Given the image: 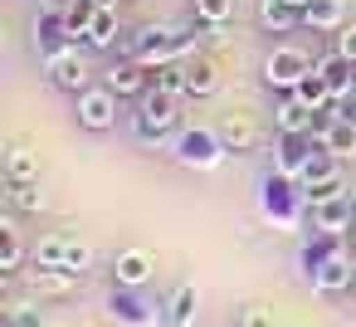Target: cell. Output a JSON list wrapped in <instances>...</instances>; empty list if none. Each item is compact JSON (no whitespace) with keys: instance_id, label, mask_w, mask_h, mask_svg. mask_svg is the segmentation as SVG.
Instances as JSON below:
<instances>
[{"instance_id":"6da1fadb","label":"cell","mask_w":356,"mask_h":327,"mask_svg":"<svg viewBox=\"0 0 356 327\" xmlns=\"http://www.w3.org/2000/svg\"><path fill=\"white\" fill-rule=\"evenodd\" d=\"M171 127H176V98H171V93H161V88H147V93H142V113H137L132 132H137L142 142H161Z\"/></svg>"},{"instance_id":"7a4b0ae2","label":"cell","mask_w":356,"mask_h":327,"mask_svg":"<svg viewBox=\"0 0 356 327\" xmlns=\"http://www.w3.org/2000/svg\"><path fill=\"white\" fill-rule=\"evenodd\" d=\"M176 157L186 161V166H195V171H215L220 161H225V142H220V132H181L176 137Z\"/></svg>"},{"instance_id":"3957f363","label":"cell","mask_w":356,"mask_h":327,"mask_svg":"<svg viewBox=\"0 0 356 327\" xmlns=\"http://www.w3.org/2000/svg\"><path fill=\"white\" fill-rule=\"evenodd\" d=\"M35 264H54V269H74V273H83V269L93 264V249H88V244H79V239L49 234V239H40V244H35Z\"/></svg>"},{"instance_id":"277c9868","label":"cell","mask_w":356,"mask_h":327,"mask_svg":"<svg viewBox=\"0 0 356 327\" xmlns=\"http://www.w3.org/2000/svg\"><path fill=\"white\" fill-rule=\"evenodd\" d=\"M312 69H317V64H307L302 49H273L268 64H264V79H268V88H288V93H293Z\"/></svg>"},{"instance_id":"5b68a950","label":"cell","mask_w":356,"mask_h":327,"mask_svg":"<svg viewBox=\"0 0 356 327\" xmlns=\"http://www.w3.org/2000/svg\"><path fill=\"white\" fill-rule=\"evenodd\" d=\"M79 122L88 132H108L118 122V93L103 83V88H83L79 93Z\"/></svg>"},{"instance_id":"8992f818","label":"cell","mask_w":356,"mask_h":327,"mask_svg":"<svg viewBox=\"0 0 356 327\" xmlns=\"http://www.w3.org/2000/svg\"><path fill=\"white\" fill-rule=\"evenodd\" d=\"M44 64H49L54 88H64V93H83V88H88V64H83L74 49H64V54H54V59H44Z\"/></svg>"},{"instance_id":"52a82bcc","label":"cell","mask_w":356,"mask_h":327,"mask_svg":"<svg viewBox=\"0 0 356 327\" xmlns=\"http://www.w3.org/2000/svg\"><path fill=\"white\" fill-rule=\"evenodd\" d=\"M312 220H317V230H327V234H351V230H356V200L341 196V200L312 205Z\"/></svg>"},{"instance_id":"ba28073f","label":"cell","mask_w":356,"mask_h":327,"mask_svg":"<svg viewBox=\"0 0 356 327\" xmlns=\"http://www.w3.org/2000/svg\"><path fill=\"white\" fill-rule=\"evenodd\" d=\"M25 278H30L35 293H49V298H64V293L79 288V273L74 269H54V264H35V269H25Z\"/></svg>"},{"instance_id":"9c48e42d","label":"cell","mask_w":356,"mask_h":327,"mask_svg":"<svg viewBox=\"0 0 356 327\" xmlns=\"http://www.w3.org/2000/svg\"><path fill=\"white\" fill-rule=\"evenodd\" d=\"M215 132H220L225 152H254V147H259V127H254L244 113H229V118H220V122H215Z\"/></svg>"},{"instance_id":"30bf717a","label":"cell","mask_w":356,"mask_h":327,"mask_svg":"<svg viewBox=\"0 0 356 327\" xmlns=\"http://www.w3.org/2000/svg\"><path fill=\"white\" fill-rule=\"evenodd\" d=\"M312 118H317V113H312L298 93H288V98L273 108V127H278V132H307V137H312Z\"/></svg>"},{"instance_id":"8fae6325","label":"cell","mask_w":356,"mask_h":327,"mask_svg":"<svg viewBox=\"0 0 356 327\" xmlns=\"http://www.w3.org/2000/svg\"><path fill=\"white\" fill-rule=\"evenodd\" d=\"M147 79H152V69L147 64H113L108 69V88L118 93V98H132V93H147Z\"/></svg>"},{"instance_id":"7c38bea8","label":"cell","mask_w":356,"mask_h":327,"mask_svg":"<svg viewBox=\"0 0 356 327\" xmlns=\"http://www.w3.org/2000/svg\"><path fill=\"white\" fill-rule=\"evenodd\" d=\"M113 278H118V288H142V283L152 278V254H142V249H127V254H118V264H113Z\"/></svg>"},{"instance_id":"4fadbf2b","label":"cell","mask_w":356,"mask_h":327,"mask_svg":"<svg viewBox=\"0 0 356 327\" xmlns=\"http://www.w3.org/2000/svg\"><path fill=\"white\" fill-rule=\"evenodd\" d=\"M312 283H317L322 293H341V288H351V283H356V269H351L341 254H332V259H322V264L312 269Z\"/></svg>"},{"instance_id":"5bb4252c","label":"cell","mask_w":356,"mask_h":327,"mask_svg":"<svg viewBox=\"0 0 356 327\" xmlns=\"http://www.w3.org/2000/svg\"><path fill=\"white\" fill-rule=\"evenodd\" d=\"M64 40H69V20H64V10H54V15H44V20L35 25V45H40L44 59L64 54Z\"/></svg>"},{"instance_id":"9a60e30c","label":"cell","mask_w":356,"mask_h":327,"mask_svg":"<svg viewBox=\"0 0 356 327\" xmlns=\"http://www.w3.org/2000/svg\"><path fill=\"white\" fill-rule=\"evenodd\" d=\"M10 200V210H25V215H40L44 210V191L40 181H6V191H0Z\"/></svg>"},{"instance_id":"2e32d148","label":"cell","mask_w":356,"mask_h":327,"mask_svg":"<svg viewBox=\"0 0 356 327\" xmlns=\"http://www.w3.org/2000/svg\"><path fill=\"white\" fill-rule=\"evenodd\" d=\"M259 20H264L273 35H288V30L302 20V10H293L288 0H259Z\"/></svg>"},{"instance_id":"e0dca14e","label":"cell","mask_w":356,"mask_h":327,"mask_svg":"<svg viewBox=\"0 0 356 327\" xmlns=\"http://www.w3.org/2000/svg\"><path fill=\"white\" fill-rule=\"evenodd\" d=\"M317 74L327 79V88L341 98L346 93V83H351V74H356V64L346 59V54H327V59H317Z\"/></svg>"},{"instance_id":"ac0fdd59","label":"cell","mask_w":356,"mask_h":327,"mask_svg":"<svg viewBox=\"0 0 356 327\" xmlns=\"http://www.w3.org/2000/svg\"><path fill=\"white\" fill-rule=\"evenodd\" d=\"M215 83H220V74H215L210 59H191V64H186V93H191V98H210Z\"/></svg>"},{"instance_id":"d6986e66","label":"cell","mask_w":356,"mask_h":327,"mask_svg":"<svg viewBox=\"0 0 356 327\" xmlns=\"http://www.w3.org/2000/svg\"><path fill=\"white\" fill-rule=\"evenodd\" d=\"M307 142H312L307 132H283V142H278V152H283L278 166H283L288 176H293V171L302 176V166H307V152H302V147H307Z\"/></svg>"},{"instance_id":"ffe728a7","label":"cell","mask_w":356,"mask_h":327,"mask_svg":"<svg viewBox=\"0 0 356 327\" xmlns=\"http://www.w3.org/2000/svg\"><path fill=\"white\" fill-rule=\"evenodd\" d=\"M317 147H327L332 157H356V122H346V118H337V122L327 127V137H322Z\"/></svg>"},{"instance_id":"44dd1931","label":"cell","mask_w":356,"mask_h":327,"mask_svg":"<svg viewBox=\"0 0 356 327\" xmlns=\"http://www.w3.org/2000/svg\"><path fill=\"white\" fill-rule=\"evenodd\" d=\"M293 93H298V98H302L312 113H322V108H332V103H337V93L327 88V79H322V74H307V79L293 88Z\"/></svg>"},{"instance_id":"7402d4cb","label":"cell","mask_w":356,"mask_h":327,"mask_svg":"<svg viewBox=\"0 0 356 327\" xmlns=\"http://www.w3.org/2000/svg\"><path fill=\"white\" fill-rule=\"evenodd\" d=\"M6 181H40V157L30 147H10L6 157Z\"/></svg>"},{"instance_id":"603a6c76","label":"cell","mask_w":356,"mask_h":327,"mask_svg":"<svg viewBox=\"0 0 356 327\" xmlns=\"http://www.w3.org/2000/svg\"><path fill=\"white\" fill-rule=\"evenodd\" d=\"M83 40H88L93 49H108V45L118 40V10H113V6H103V10L93 15V25H88V35H83Z\"/></svg>"},{"instance_id":"cb8c5ba5","label":"cell","mask_w":356,"mask_h":327,"mask_svg":"<svg viewBox=\"0 0 356 327\" xmlns=\"http://www.w3.org/2000/svg\"><path fill=\"white\" fill-rule=\"evenodd\" d=\"M152 83H156L161 93L181 98V93H186V64H181V59H171V64H156V69H152Z\"/></svg>"},{"instance_id":"d4e9b609","label":"cell","mask_w":356,"mask_h":327,"mask_svg":"<svg viewBox=\"0 0 356 327\" xmlns=\"http://www.w3.org/2000/svg\"><path fill=\"white\" fill-rule=\"evenodd\" d=\"M302 20L312 30H337L341 25V0H312V6L302 10Z\"/></svg>"},{"instance_id":"484cf974","label":"cell","mask_w":356,"mask_h":327,"mask_svg":"<svg viewBox=\"0 0 356 327\" xmlns=\"http://www.w3.org/2000/svg\"><path fill=\"white\" fill-rule=\"evenodd\" d=\"M0 269H6V273L20 269V234H15V220L10 215L0 220Z\"/></svg>"},{"instance_id":"4316f807","label":"cell","mask_w":356,"mask_h":327,"mask_svg":"<svg viewBox=\"0 0 356 327\" xmlns=\"http://www.w3.org/2000/svg\"><path fill=\"white\" fill-rule=\"evenodd\" d=\"M98 10H103L98 0H69V6H64L69 35H88V25H93V15H98Z\"/></svg>"},{"instance_id":"83f0119b","label":"cell","mask_w":356,"mask_h":327,"mask_svg":"<svg viewBox=\"0 0 356 327\" xmlns=\"http://www.w3.org/2000/svg\"><path fill=\"white\" fill-rule=\"evenodd\" d=\"M191 317H195V288H191V283H181V288H176V298H171L166 322H171V327H191Z\"/></svg>"},{"instance_id":"f1b7e54d","label":"cell","mask_w":356,"mask_h":327,"mask_svg":"<svg viewBox=\"0 0 356 327\" xmlns=\"http://www.w3.org/2000/svg\"><path fill=\"white\" fill-rule=\"evenodd\" d=\"M302 191H307V205H327V200H341V196H346V181H341V171H337V176L312 181V186H302Z\"/></svg>"},{"instance_id":"f546056e","label":"cell","mask_w":356,"mask_h":327,"mask_svg":"<svg viewBox=\"0 0 356 327\" xmlns=\"http://www.w3.org/2000/svg\"><path fill=\"white\" fill-rule=\"evenodd\" d=\"M195 15L200 25H225L234 15V0H195Z\"/></svg>"},{"instance_id":"4dcf8cb0","label":"cell","mask_w":356,"mask_h":327,"mask_svg":"<svg viewBox=\"0 0 356 327\" xmlns=\"http://www.w3.org/2000/svg\"><path fill=\"white\" fill-rule=\"evenodd\" d=\"M10 327H49V317H44V308H35V303H15V308H10Z\"/></svg>"},{"instance_id":"1f68e13d","label":"cell","mask_w":356,"mask_h":327,"mask_svg":"<svg viewBox=\"0 0 356 327\" xmlns=\"http://www.w3.org/2000/svg\"><path fill=\"white\" fill-rule=\"evenodd\" d=\"M337 54H346V59H351V64H356V25H351V30H341V35H337Z\"/></svg>"},{"instance_id":"d6a6232c","label":"cell","mask_w":356,"mask_h":327,"mask_svg":"<svg viewBox=\"0 0 356 327\" xmlns=\"http://www.w3.org/2000/svg\"><path fill=\"white\" fill-rule=\"evenodd\" d=\"M337 118L356 122V98H351V93H341V98H337Z\"/></svg>"},{"instance_id":"836d02e7","label":"cell","mask_w":356,"mask_h":327,"mask_svg":"<svg viewBox=\"0 0 356 327\" xmlns=\"http://www.w3.org/2000/svg\"><path fill=\"white\" fill-rule=\"evenodd\" d=\"M244 327H268V317H264L259 308H249V312H244Z\"/></svg>"},{"instance_id":"e575fe53","label":"cell","mask_w":356,"mask_h":327,"mask_svg":"<svg viewBox=\"0 0 356 327\" xmlns=\"http://www.w3.org/2000/svg\"><path fill=\"white\" fill-rule=\"evenodd\" d=\"M288 6H293V10H307V6H312V0H288Z\"/></svg>"},{"instance_id":"d590c367","label":"cell","mask_w":356,"mask_h":327,"mask_svg":"<svg viewBox=\"0 0 356 327\" xmlns=\"http://www.w3.org/2000/svg\"><path fill=\"white\" fill-rule=\"evenodd\" d=\"M351 254H356V230H351Z\"/></svg>"},{"instance_id":"8d00e7d4","label":"cell","mask_w":356,"mask_h":327,"mask_svg":"<svg viewBox=\"0 0 356 327\" xmlns=\"http://www.w3.org/2000/svg\"><path fill=\"white\" fill-rule=\"evenodd\" d=\"M351 293H356V283H351Z\"/></svg>"}]
</instances>
